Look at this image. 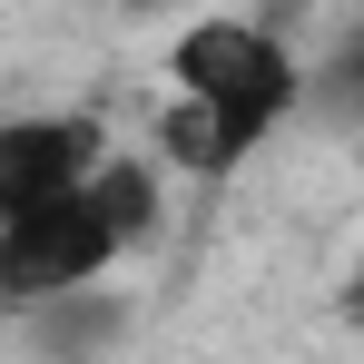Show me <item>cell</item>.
<instances>
[{
	"label": "cell",
	"instance_id": "cell-2",
	"mask_svg": "<svg viewBox=\"0 0 364 364\" xmlns=\"http://www.w3.org/2000/svg\"><path fill=\"white\" fill-rule=\"evenodd\" d=\"M89 178H99V168H89ZM89 178L69 187V197H40V207L0 217V305H10V315L69 296V286H99V276H119L128 256H138L128 227L109 217V197Z\"/></svg>",
	"mask_w": 364,
	"mask_h": 364
},
{
	"label": "cell",
	"instance_id": "cell-4",
	"mask_svg": "<svg viewBox=\"0 0 364 364\" xmlns=\"http://www.w3.org/2000/svg\"><path fill=\"white\" fill-rule=\"evenodd\" d=\"M20 325H30V345H50V355H99V345L128 335V315L109 305V276H99V286H69V296H50V305H30Z\"/></svg>",
	"mask_w": 364,
	"mask_h": 364
},
{
	"label": "cell",
	"instance_id": "cell-7",
	"mask_svg": "<svg viewBox=\"0 0 364 364\" xmlns=\"http://www.w3.org/2000/svg\"><path fill=\"white\" fill-rule=\"evenodd\" d=\"M355 305H364V256H355Z\"/></svg>",
	"mask_w": 364,
	"mask_h": 364
},
{
	"label": "cell",
	"instance_id": "cell-1",
	"mask_svg": "<svg viewBox=\"0 0 364 364\" xmlns=\"http://www.w3.org/2000/svg\"><path fill=\"white\" fill-rule=\"evenodd\" d=\"M305 109V50L276 20L207 10L168 50V109H158V158L178 178H237L246 158Z\"/></svg>",
	"mask_w": 364,
	"mask_h": 364
},
{
	"label": "cell",
	"instance_id": "cell-6",
	"mask_svg": "<svg viewBox=\"0 0 364 364\" xmlns=\"http://www.w3.org/2000/svg\"><path fill=\"white\" fill-rule=\"evenodd\" d=\"M276 10H335V0H276Z\"/></svg>",
	"mask_w": 364,
	"mask_h": 364
},
{
	"label": "cell",
	"instance_id": "cell-5",
	"mask_svg": "<svg viewBox=\"0 0 364 364\" xmlns=\"http://www.w3.org/2000/svg\"><path fill=\"white\" fill-rule=\"evenodd\" d=\"M305 109L364 128V0H345V20H335L325 50H305Z\"/></svg>",
	"mask_w": 364,
	"mask_h": 364
},
{
	"label": "cell",
	"instance_id": "cell-3",
	"mask_svg": "<svg viewBox=\"0 0 364 364\" xmlns=\"http://www.w3.org/2000/svg\"><path fill=\"white\" fill-rule=\"evenodd\" d=\"M109 148L119 138H109L99 109H20V119H0V217L40 207V197H69Z\"/></svg>",
	"mask_w": 364,
	"mask_h": 364
}]
</instances>
